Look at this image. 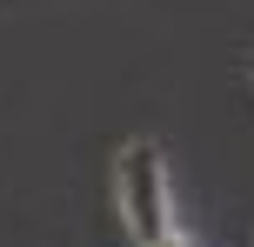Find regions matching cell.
<instances>
[{"instance_id":"obj_1","label":"cell","mask_w":254,"mask_h":247,"mask_svg":"<svg viewBox=\"0 0 254 247\" xmlns=\"http://www.w3.org/2000/svg\"><path fill=\"white\" fill-rule=\"evenodd\" d=\"M121 214H127V234L140 247L167 241V187H161V147L154 141H134L121 147Z\"/></svg>"},{"instance_id":"obj_2","label":"cell","mask_w":254,"mask_h":247,"mask_svg":"<svg viewBox=\"0 0 254 247\" xmlns=\"http://www.w3.org/2000/svg\"><path fill=\"white\" fill-rule=\"evenodd\" d=\"M154 247H188V241H174V234H167V241H154Z\"/></svg>"},{"instance_id":"obj_3","label":"cell","mask_w":254,"mask_h":247,"mask_svg":"<svg viewBox=\"0 0 254 247\" xmlns=\"http://www.w3.org/2000/svg\"><path fill=\"white\" fill-rule=\"evenodd\" d=\"M248 80H254V53H248Z\"/></svg>"}]
</instances>
